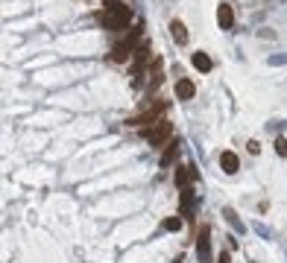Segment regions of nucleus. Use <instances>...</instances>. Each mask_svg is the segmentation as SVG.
Instances as JSON below:
<instances>
[{"label": "nucleus", "mask_w": 287, "mask_h": 263, "mask_svg": "<svg viewBox=\"0 0 287 263\" xmlns=\"http://www.w3.org/2000/svg\"><path fill=\"white\" fill-rule=\"evenodd\" d=\"M193 208H196V196H193L191 187H185L182 190V216H191Z\"/></svg>", "instance_id": "11"}, {"label": "nucleus", "mask_w": 287, "mask_h": 263, "mask_svg": "<svg viewBox=\"0 0 287 263\" xmlns=\"http://www.w3.org/2000/svg\"><path fill=\"white\" fill-rule=\"evenodd\" d=\"M97 21L106 26V29L118 32V29H126V26H129L132 12H129V6H123V3L106 0V12H100V15H97Z\"/></svg>", "instance_id": "1"}, {"label": "nucleus", "mask_w": 287, "mask_h": 263, "mask_svg": "<svg viewBox=\"0 0 287 263\" xmlns=\"http://www.w3.org/2000/svg\"><path fill=\"white\" fill-rule=\"evenodd\" d=\"M217 24H220V29H232L235 26V12H232L228 3H220L217 6Z\"/></svg>", "instance_id": "6"}, {"label": "nucleus", "mask_w": 287, "mask_h": 263, "mask_svg": "<svg viewBox=\"0 0 287 263\" xmlns=\"http://www.w3.org/2000/svg\"><path fill=\"white\" fill-rule=\"evenodd\" d=\"M193 68L205 73V71H211V68H214V61H211L208 53H193Z\"/></svg>", "instance_id": "13"}, {"label": "nucleus", "mask_w": 287, "mask_h": 263, "mask_svg": "<svg viewBox=\"0 0 287 263\" xmlns=\"http://www.w3.org/2000/svg\"><path fill=\"white\" fill-rule=\"evenodd\" d=\"M249 152L252 155H258V152H261V144H258V141H249Z\"/></svg>", "instance_id": "17"}, {"label": "nucleus", "mask_w": 287, "mask_h": 263, "mask_svg": "<svg viewBox=\"0 0 287 263\" xmlns=\"http://www.w3.org/2000/svg\"><path fill=\"white\" fill-rule=\"evenodd\" d=\"M161 111H164V106H150L144 114L129 117L126 123H129V126H138V129H141V126H150V123H161V120H158V117H161Z\"/></svg>", "instance_id": "4"}, {"label": "nucleus", "mask_w": 287, "mask_h": 263, "mask_svg": "<svg viewBox=\"0 0 287 263\" xmlns=\"http://www.w3.org/2000/svg\"><path fill=\"white\" fill-rule=\"evenodd\" d=\"M176 155H179V141H170V144L164 146V152H161V161H158V164H161V167L167 170L170 164L176 161Z\"/></svg>", "instance_id": "10"}, {"label": "nucleus", "mask_w": 287, "mask_h": 263, "mask_svg": "<svg viewBox=\"0 0 287 263\" xmlns=\"http://www.w3.org/2000/svg\"><path fill=\"white\" fill-rule=\"evenodd\" d=\"M223 216H226L228 222L235 225V231H243V222L238 219V214H235V208H223Z\"/></svg>", "instance_id": "14"}, {"label": "nucleus", "mask_w": 287, "mask_h": 263, "mask_svg": "<svg viewBox=\"0 0 287 263\" xmlns=\"http://www.w3.org/2000/svg\"><path fill=\"white\" fill-rule=\"evenodd\" d=\"M161 228H164V231H179L182 228V216H167V219L161 222Z\"/></svg>", "instance_id": "15"}, {"label": "nucleus", "mask_w": 287, "mask_h": 263, "mask_svg": "<svg viewBox=\"0 0 287 263\" xmlns=\"http://www.w3.org/2000/svg\"><path fill=\"white\" fill-rule=\"evenodd\" d=\"M217 263H232V257H228V251H220V257H217Z\"/></svg>", "instance_id": "18"}, {"label": "nucleus", "mask_w": 287, "mask_h": 263, "mask_svg": "<svg viewBox=\"0 0 287 263\" xmlns=\"http://www.w3.org/2000/svg\"><path fill=\"white\" fill-rule=\"evenodd\" d=\"M275 152L281 158H287V138H275Z\"/></svg>", "instance_id": "16"}, {"label": "nucleus", "mask_w": 287, "mask_h": 263, "mask_svg": "<svg viewBox=\"0 0 287 263\" xmlns=\"http://www.w3.org/2000/svg\"><path fill=\"white\" fill-rule=\"evenodd\" d=\"M144 138L156 146V149L158 146H167L170 141H173V123H170V120H161L153 129H144Z\"/></svg>", "instance_id": "2"}, {"label": "nucleus", "mask_w": 287, "mask_h": 263, "mask_svg": "<svg viewBox=\"0 0 287 263\" xmlns=\"http://www.w3.org/2000/svg\"><path fill=\"white\" fill-rule=\"evenodd\" d=\"M193 94H196V85H193L188 76H179V79H176V96H179V100H193Z\"/></svg>", "instance_id": "7"}, {"label": "nucleus", "mask_w": 287, "mask_h": 263, "mask_svg": "<svg viewBox=\"0 0 287 263\" xmlns=\"http://www.w3.org/2000/svg\"><path fill=\"white\" fill-rule=\"evenodd\" d=\"M196 167H179L176 170V187H188L191 181H196Z\"/></svg>", "instance_id": "8"}, {"label": "nucleus", "mask_w": 287, "mask_h": 263, "mask_svg": "<svg viewBox=\"0 0 287 263\" xmlns=\"http://www.w3.org/2000/svg\"><path fill=\"white\" fill-rule=\"evenodd\" d=\"M170 36H173L176 44H188V29H185L182 21H170Z\"/></svg>", "instance_id": "12"}, {"label": "nucleus", "mask_w": 287, "mask_h": 263, "mask_svg": "<svg viewBox=\"0 0 287 263\" xmlns=\"http://www.w3.org/2000/svg\"><path fill=\"white\" fill-rule=\"evenodd\" d=\"M220 167H223V173H228V176H235V173H238V167H240V161H238V155H235V152H223V155H220Z\"/></svg>", "instance_id": "9"}, {"label": "nucleus", "mask_w": 287, "mask_h": 263, "mask_svg": "<svg viewBox=\"0 0 287 263\" xmlns=\"http://www.w3.org/2000/svg\"><path fill=\"white\" fill-rule=\"evenodd\" d=\"M129 56H135V47H132L129 41H118V44L111 47V53H108V59H111V61H118V64L129 61Z\"/></svg>", "instance_id": "5"}, {"label": "nucleus", "mask_w": 287, "mask_h": 263, "mask_svg": "<svg viewBox=\"0 0 287 263\" xmlns=\"http://www.w3.org/2000/svg\"><path fill=\"white\" fill-rule=\"evenodd\" d=\"M196 257H199V263H211V228L208 225L199 228V237H196Z\"/></svg>", "instance_id": "3"}]
</instances>
